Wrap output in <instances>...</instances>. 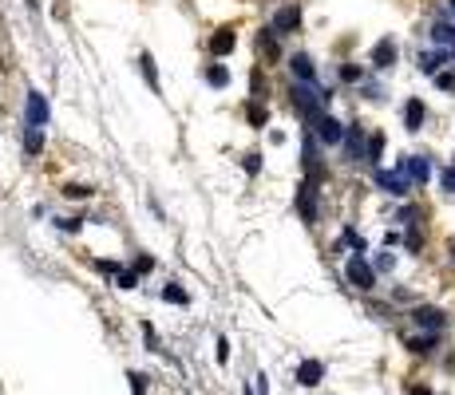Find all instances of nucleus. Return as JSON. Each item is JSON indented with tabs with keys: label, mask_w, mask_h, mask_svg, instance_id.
Segmentation results:
<instances>
[{
	"label": "nucleus",
	"mask_w": 455,
	"mask_h": 395,
	"mask_svg": "<svg viewBox=\"0 0 455 395\" xmlns=\"http://www.w3.org/2000/svg\"><path fill=\"white\" fill-rule=\"evenodd\" d=\"M329 91H321L317 83H293V107L301 111L309 123H317V119L324 115V103H329Z\"/></svg>",
	"instance_id": "nucleus-1"
},
{
	"label": "nucleus",
	"mask_w": 455,
	"mask_h": 395,
	"mask_svg": "<svg viewBox=\"0 0 455 395\" xmlns=\"http://www.w3.org/2000/svg\"><path fill=\"white\" fill-rule=\"evenodd\" d=\"M344 276H348V285H356L360 293L376 288V265L372 261H364L360 253H353L348 261H344Z\"/></svg>",
	"instance_id": "nucleus-2"
},
{
	"label": "nucleus",
	"mask_w": 455,
	"mask_h": 395,
	"mask_svg": "<svg viewBox=\"0 0 455 395\" xmlns=\"http://www.w3.org/2000/svg\"><path fill=\"white\" fill-rule=\"evenodd\" d=\"M309 127H313L317 142H324V147H341L344 135H348V127H344L341 119H333V115H321L317 123H309Z\"/></svg>",
	"instance_id": "nucleus-3"
},
{
	"label": "nucleus",
	"mask_w": 455,
	"mask_h": 395,
	"mask_svg": "<svg viewBox=\"0 0 455 395\" xmlns=\"http://www.w3.org/2000/svg\"><path fill=\"white\" fill-rule=\"evenodd\" d=\"M396 170L412 178V186H424L427 178H432V158L427 154H404L400 162H396Z\"/></svg>",
	"instance_id": "nucleus-4"
},
{
	"label": "nucleus",
	"mask_w": 455,
	"mask_h": 395,
	"mask_svg": "<svg viewBox=\"0 0 455 395\" xmlns=\"http://www.w3.org/2000/svg\"><path fill=\"white\" fill-rule=\"evenodd\" d=\"M372 182L384 190V194H392V198H408V194H412V178L400 174V170H376Z\"/></svg>",
	"instance_id": "nucleus-5"
},
{
	"label": "nucleus",
	"mask_w": 455,
	"mask_h": 395,
	"mask_svg": "<svg viewBox=\"0 0 455 395\" xmlns=\"http://www.w3.org/2000/svg\"><path fill=\"white\" fill-rule=\"evenodd\" d=\"M412 324L415 328H424V332H444L451 320H447V312L444 308H435V305H420V308H412Z\"/></svg>",
	"instance_id": "nucleus-6"
},
{
	"label": "nucleus",
	"mask_w": 455,
	"mask_h": 395,
	"mask_svg": "<svg viewBox=\"0 0 455 395\" xmlns=\"http://www.w3.org/2000/svg\"><path fill=\"white\" fill-rule=\"evenodd\" d=\"M297 214H301V221H309V226L317 221V182L313 178H305L301 190H297Z\"/></svg>",
	"instance_id": "nucleus-7"
},
{
	"label": "nucleus",
	"mask_w": 455,
	"mask_h": 395,
	"mask_svg": "<svg viewBox=\"0 0 455 395\" xmlns=\"http://www.w3.org/2000/svg\"><path fill=\"white\" fill-rule=\"evenodd\" d=\"M301 162H305V174L313 178H321V170H324V162H321V150H317V135L313 130H305V147H301Z\"/></svg>",
	"instance_id": "nucleus-8"
},
{
	"label": "nucleus",
	"mask_w": 455,
	"mask_h": 395,
	"mask_svg": "<svg viewBox=\"0 0 455 395\" xmlns=\"http://www.w3.org/2000/svg\"><path fill=\"white\" fill-rule=\"evenodd\" d=\"M341 147H344V158H348V162H364V154H368V138H364V130L353 123Z\"/></svg>",
	"instance_id": "nucleus-9"
},
{
	"label": "nucleus",
	"mask_w": 455,
	"mask_h": 395,
	"mask_svg": "<svg viewBox=\"0 0 455 395\" xmlns=\"http://www.w3.org/2000/svg\"><path fill=\"white\" fill-rule=\"evenodd\" d=\"M269 28L277 32V36H289V32H297V28H301V8H297V4H285V8L273 16Z\"/></svg>",
	"instance_id": "nucleus-10"
},
{
	"label": "nucleus",
	"mask_w": 455,
	"mask_h": 395,
	"mask_svg": "<svg viewBox=\"0 0 455 395\" xmlns=\"http://www.w3.org/2000/svg\"><path fill=\"white\" fill-rule=\"evenodd\" d=\"M289 71L297 75V83H317V63L309 51H297V56H289Z\"/></svg>",
	"instance_id": "nucleus-11"
},
{
	"label": "nucleus",
	"mask_w": 455,
	"mask_h": 395,
	"mask_svg": "<svg viewBox=\"0 0 455 395\" xmlns=\"http://www.w3.org/2000/svg\"><path fill=\"white\" fill-rule=\"evenodd\" d=\"M24 103H28V119H24V123H28V127H44V123H48V103H44V95L40 91H28Z\"/></svg>",
	"instance_id": "nucleus-12"
},
{
	"label": "nucleus",
	"mask_w": 455,
	"mask_h": 395,
	"mask_svg": "<svg viewBox=\"0 0 455 395\" xmlns=\"http://www.w3.org/2000/svg\"><path fill=\"white\" fill-rule=\"evenodd\" d=\"M447 59H451V51L447 48H435V51H424V56H420V71H424V75H439V71H444V63Z\"/></svg>",
	"instance_id": "nucleus-13"
},
{
	"label": "nucleus",
	"mask_w": 455,
	"mask_h": 395,
	"mask_svg": "<svg viewBox=\"0 0 455 395\" xmlns=\"http://www.w3.org/2000/svg\"><path fill=\"white\" fill-rule=\"evenodd\" d=\"M324 379V364L321 360H305L301 367H297V384L301 387H317Z\"/></svg>",
	"instance_id": "nucleus-14"
},
{
	"label": "nucleus",
	"mask_w": 455,
	"mask_h": 395,
	"mask_svg": "<svg viewBox=\"0 0 455 395\" xmlns=\"http://www.w3.org/2000/svg\"><path fill=\"white\" fill-rule=\"evenodd\" d=\"M396 63V40H380L372 48V68L376 71H388Z\"/></svg>",
	"instance_id": "nucleus-15"
},
{
	"label": "nucleus",
	"mask_w": 455,
	"mask_h": 395,
	"mask_svg": "<svg viewBox=\"0 0 455 395\" xmlns=\"http://www.w3.org/2000/svg\"><path fill=\"white\" fill-rule=\"evenodd\" d=\"M424 119H427L424 99H408V103H404V127L408 130H420V127H424Z\"/></svg>",
	"instance_id": "nucleus-16"
},
{
	"label": "nucleus",
	"mask_w": 455,
	"mask_h": 395,
	"mask_svg": "<svg viewBox=\"0 0 455 395\" xmlns=\"http://www.w3.org/2000/svg\"><path fill=\"white\" fill-rule=\"evenodd\" d=\"M404 344H408V352H415V356H432L435 348H439V332H424V336H408Z\"/></svg>",
	"instance_id": "nucleus-17"
},
{
	"label": "nucleus",
	"mask_w": 455,
	"mask_h": 395,
	"mask_svg": "<svg viewBox=\"0 0 455 395\" xmlns=\"http://www.w3.org/2000/svg\"><path fill=\"white\" fill-rule=\"evenodd\" d=\"M432 44L435 48H455V24L451 20H435L432 24Z\"/></svg>",
	"instance_id": "nucleus-18"
},
{
	"label": "nucleus",
	"mask_w": 455,
	"mask_h": 395,
	"mask_svg": "<svg viewBox=\"0 0 455 395\" xmlns=\"http://www.w3.org/2000/svg\"><path fill=\"white\" fill-rule=\"evenodd\" d=\"M233 44H238V36H233L230 28H222V32H214V36H210V51H214V56H230Z\"/></svg>",
	"instance_id": "nucleus-19"
},
{
	"label": "nucleus",
	"mask_w": 455,
	"mask_h": 395,
	"mask_svg": "<svg viewBox=\"0 0 455 395\" xmlns=\"http://www.w3.org/2000/svg\"><path fill=\"white\" fill-rule=\"evenodd\" d=\"M396 221H400L404 229H420V226H424V209H420V206H400Z\"/></svg>",
	"instance_id": "nucleus-20"
},
{
	"label": "nucleus",
	"mask_w": 455,
	"mask_h": 395,
	"mask_svg": "<svg viewBox=\"0 0 455 395\" xmlns=\"http://www.w3.org/2000/svg\"><path fill=\"white\" fill-rule=\"evenodd\" d=\"M20 138H24V150H28V154H40V147H44V135H40V127H28V123H24Z\"/></svg>",
	"instance_id": "nucleus-21"
},
{
	"label": "nucleus",
	"mask_w": 455,
	"mask_h": 395,
	"mask_svg": "<svg viewBox=\"0 0 455 395\" xmlns=\"http://www.w3.org/2000/svg\"><path fill=\"white\" fill-rule=\"evenodd\" d=\"M380 154H384V135H368V154H364V162H380Z\"/></svg>",
	"instance_id": "nucleus-22"
},
{
	"label": "nucleus",
	"mask_w": 455,
	"mask_h": 395,
	"mask_svg": "<svg viewBox=\"0 0 455 395\" xmlns=\"http://www.w3.org/2000/svg\"><path fill=\"white\" fill-rule=\"evenodd\" d=\"M206 83H210V87H226V83H230V71H226L222 63H214V68H206Z\"/></svg>",
	"instance_id": "nucleus-23"
},
{
	"label": "nucleus",
	"mask_w": 455,
	"mask_h": 395,
	"mask_svg": "<svg viewBox=\"0 0 455 395\" xmlns=\"http://www.w3.org/2000/svg\"><path fill=\"white\" fill-rule=\"evenodd\" d=\"M139 63H142V79L151 83V91H159V68H154V59H151V56H142Z\"/></svg>",
	"instance_id": "nucleus-24"
},
{
	"label": "nucleus",
	"mask_w": 455,
	"mask_h": 395,
	"mask_svg": "<svg viewBox=\"0 0 455 395\" xmlns=\"http://www.w3.org/2000/svg\"><path fill=\"white\" fill-rule=\"evenodd\" d=\"M162 300H166V305H186V288L166 285V288H162Z\"/></svg>",
	"instance_id": "nucleus-25"
},
{
	"label": "nucleus",
	"mask_w": 455,
	"mask_h": 395,
	"mask_svg": "<svg viewBox=\"0 0 455 395\" xmlns=\"http://www.w3.org/2000/svg\"><path fill=\"white\" fill-rule=\"evenodd\" d=\"M439 186H444V194H455V162L439 170Z\"/></svg>",
	"instance_id": "nucleus-26"
},
{
	"label": "nucleus",
	"mask_w": 455,
	"mask_h": 395,
	"mask_svg": "<svg viewBox=\"0 0 455 395\" xmlns=\"http://www.w3.org/2000/svg\"><path fill=\"white\" fill-rule=\"evenodd\" d=\"M404 249H408V253H420V249H424V237H420V229H408V233H404Z\"/></svg>",
	"instance_id": "nucleus-27"
},
{
	"label": "nucleus",
	"mask_w": 455,
	"mask_h": 395,
	"mask_svg": "<svg viewBox=\"0 0 455 395\" xmlns=\"http://www.w3.org/2000/svg\"><path fill=\"white\" fill-rule=\"evenodd\" d=\"M242 166H245V174H257V170H262V154H257V150L242 154Z\"/></svg>",
	"instance_id": "nucleus-28"
},
{
	"label": "nucleus",
	"mask_w": 455,
	"mask_h": 395,
	"mask_svg": "<svg viewBox=\"0 0 455 395\" xmlns=\"http://www.w3.org/2000/svg\"><path fill=\"white\" fill-rule=\"evenodd\" d=\"M115 285H119V288H135V285H139V273H127V269H119V273H115Z\"/></svg>",
	"instance_id": "nucleus-29"
},
{
	"label": "nucleus",
	"mask_w": 455,
	"mask_h": 395,
	"mask_svg": "<svg viewBox=\"0 0 455 395\" xmlns=\"http://www.w3.org/2000/svg\"><path fill=\"white\" fill-rule=\"evenodd\" d=\"M265 119H269V115H265V107H262V103H253V107H250V123H253V127H265Z\"/></svg>",
	"instance_id": "nucleus-30"
},
{
	"label": "nucleus",
	"mask_w": 455,
	"mask_h": 395,
	"mask_svg": "<svg viewBox=\"0 0 455 395\" xmlns=\"http://www.w3.org/2000/svg\"><path fill=\"white\" fill-rule=\"evenodd\" d=\"M341 79H344V83H360V68L344 63V68H341Z\"/></svg>",
	"instance_id": "nucleus-31"
},
{
	"label": "nucleus",
	"mask_w": 455,
	"mask_h": 395,
	"mask_svg": "<svg viewBox=\"0 0 455 395\" xmlns=\"http://www.w3.org/2000/svg\"><path fill=\"white\" fill-rule=\"evenodd\" d=\"M392 265H396V257H392V253H380V257H376V273H388Z\"/></svg>",
	"instance_id": "nucleus-32"
},
{
	"label": "nucleus",
	"mask_w": 455,
	"mask_h": 395,
	"mask_svg": "<svg viewBox=\"0 0 455 395\" xmlns=\"http://www.w3.org/2000/svg\"><path fill=\"white\" fill-rule=\"evenodd\" d=\"M131 395H147V379L139 372H131Z\"/></svg>",
	"instance_id": "nucleus-33"
},
{
	"label": "nucleus",
	"mask_w": 455,
	"mask_h": 395,
	"mask_svg": "<svg viewBox=\"0 0 455 395\" xmlns=\"http://www.w3.org/2000/svg\"><path fill=\"white\" fill-rule=\"evenodd\" d=\"M435 87H439V91H451V87H455V75H447V71H439V75H435Z\"/></svg>",
	"instance_id": "nucleus-34"
},
{
	"label": "nucleus",
	"mask_w": 455,
	"mask_h": 395,
	"mask_svg": "<svg viewBox=\"0 0 455 395\" xmlns=\"http://www.w3.org/2000/svg\"><path fill=\"white\" fill-rule=\"evenodd\" d=\"M63 194H68V198H91L95 190H91V186H68Z\"/></svg>",
	"instance_id": "nucleus-35"
},
{
	"label": "nucleus",
	"mask_w": 455,
	"mask_h": 395,
	"mask_svg": "<svg viewBox=\"0 0 455 395\" xmlns=\"http://www.w3.org/2000/svg\"><path fill=\"white\" fill-rule=\"evenodd\" d=\"M60 229H68V233H75V229H80V217H60Z\"/></svg>",
	"instance_id": "nucleus-36"
},
{
	"label": "nucleus",
	"mask_w": 455,
	"mask_h": 395,
	"mask_svg": "<svg viewBox=\"0 0 455 395\" xmlns=\"http://www.w3.org/2000/svg\"><path fill=\"white\" fill-rule=\"evenodd\" d=\"M364 99H384V87H376V83H368V87H364Z\"/></svg>",
	"instance_id": "nucleus-37"
},
{
	"label": "nucleus",
	"mask_w": 455,
	"mask_h": 395,
	"mask_svg": "<svg viewBox=\"0 0 455 395\" xmlns=\"http://www.w3.org/2000/svg\"><path fill=\"white\" fill-rule=\"evenodd\" d=\"M147 269H154V261L151 257H139V261H135V273H147Z\"/></svg>",
	"instance_id": "nucleus-38"
},
{
	"label": "nucleus",
	"mask_w": 455,
	"mask_h": 395,
	"mask_svg": "<svg viewBox=\"0 0 455 395\" xmlns=\"http://www.w3.org/2000/svg\"><path fill=\"white\" fill-rule=\"evenodd\" d=\"M257 395H269V379L265 375H257Z\"/></svg>",
	"instance_id": "nucleus-39"
},
{
	"label": "nucleus",
	"mask_w": 455,
	"mask_h": 395,
	"mask_svg": "<svg viewBox=\"0 0 455 395\" xmlns=\"http://www.w3.org/2000/svg\"><path fill=\"white\" fill-rule=\"evenodd\" d=\"M408 395H432V391H427V387H412Z\"/></svg>",
	"instance_id": "nucleus-40"
},
{
	"label": "nucleus",
	"mask_w": 455,
	"mask_h": 395,
	"mask_svg": "<svg viewBox=\"0 0 455 395\" xmlns=\"http://www.w3.org/2000/svg\"><path fill=\"white\" fill-rule=\"evenodd\" d=\"M447 253H451V261H455V237H451V241H447Z\"/></svg>",
	"instance_id": "nucleus-41"
},
{
	"label": "nucleus",
	"mask_w": 455,
	"mask_h": 395,
	"mask_svg": "<svg viewBox=\"0 0 455 395\" xmlns=\"http://www.w3.org/2000/svg\"><path fill=\"white\" fill-rule=\"evenodd\" d=\"M447 12H455V0H447Z\"/></svg>",
	"instance_id": "nucleus-42"
},
{
	"label": "nucleus",
	"mask_w": 455,
	"mask_h": 395,
	"mask_svg": "<svg viewBox=\"0 0 455 395\" xmlns=\"http://www.w3.org/2000/svg\"><path fill=\"white\" fill-rule=\"evenodd\" d=\"M451 56H455V48H451Z\"/></svg>",
	"instance_id": "nucleus-43"
}]
</instances>
